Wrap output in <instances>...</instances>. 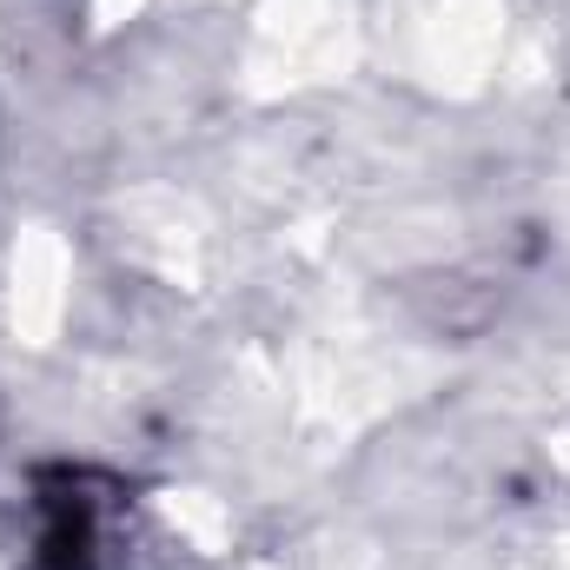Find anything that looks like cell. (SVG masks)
I'll list each match as a JSON object with an SVG mask.
<instances>
[{"label": "cell", "instance_id": "obj_1", "mask_svg": "<svg viewBox=\"0 0 570 570\" xmlns=\"http://www.w3.org/2000/svg\"><path fill=\"white\" fill-rule=\"evenodd\" d=\"M33 570H107V511L87 478L60 471L40 491V538Z\"/></svg>", "mask_w": 570, "mask_h": 570}]
</instances>
